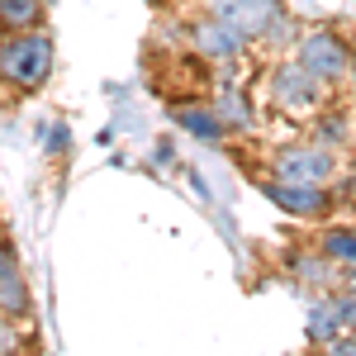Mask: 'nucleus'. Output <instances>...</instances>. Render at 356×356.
Here are the masks:
<instances>
[{"mask_svg": "<svg viewBox=\"0 0 356 356\" xmlns=\"http://www.w3.org/2000/svg\"><path fill=\"white\" fill-rule=\"evenodd\" d=\"M53 72V43L43 33H29L0 48V76H10L15 86H43Z\"/></svg>", "mask_w": 356, "mask_h": 356, "instance_id": "f257e3e1", "label": "nucleus"}, {"mask_svg": "<svg viewBox=\"0 0 356 356\" xmlns=\"http://www.w3.org/2000/svg\"><path fill=\"white\" fill-rule=\"evenodd\" d=\"M214 5V19H223L228 29H238L243 38L252 33H266L280 19V0H209Z\"/></svg>", "mask_w": 356, "mask_h": 356, "instance_id": "f03ea898", "label": "nucleus"}, {"mask_svg": "<svg viewBox=\"0 0 356 356\" xmlns=\"http://www.w3.org/2000/svg\"><path fill=\"white\" fill-rule=\"evenodd\" d=\"M337 171V157L328 147H290L280 152V181H300V186H323Z\"/></svg>", "mask_w": 356, "mask_h": 356, "instance_id": "7ed1b4c3", "label": "nucleus"}, {"mask_svg": "<svg viewBox=\"0 0 356 356\" xmlns=\"http://www.w3.org/2000/svg\"><path fill=\"white\" fill-rule=\"evenodd\" d=\"M304 67H309L318 81H337V76L347 72V48H342L332 33H314V38L304 43Z\"/></svg>", "mask_w": 356, "mask_h": 356, "instance_id": "20e7f679", "label": "nucleus"}, {"mask_svg": "<svg viewBox=\"0 0 356 356\" xmlns=\"http://www.w3.org/2000/svg\"><path fill=\"white\" fill-rule=\"evenodd\" d=\"M275 100L290 105V110H304L318 100V76L309 67H280L275 72Z\"/></svg>", "mask_w": 356, "mask_h": 356, "instance_id": "39448f33", "label": "nucleus"}, {"mask_svg": "<svg viewBox=\"0 0 356 356\" xmlns=\"http://www.w3.org/2000/svg\"><path fill=\"white\" fill-rule=\"evenodd\" d=\"M195 48H200L204 57H214V62H233L238 48H243V33L228 29L223 19H204V24L195 29Z\"/></svg>", "mask_w": 356, "mask_h": 356, "instance_id": "423d86ee", "label": "nucleus"}, {"mask_svg": "<svg viewBox=\"0 0 356 356\" xmlns=\"http://www.w3.org/2000/svg\"><path fill=\"white\" fill-rule=\"evenodd\" d=\"M266 200H275V204H280V209H290V214H318V209H323V195H318V186H300V181L266 186Z\"/></svg>", "mask_w": 356, "mask_h": 356, "instance_id": "0eeeda50", "label": "nucleus"}, {"mask_svg": "<svg viewBox=\"0 0 356 356\" xmlns=\"http://www.w3.org/2000/svg\"><path fill=\"white\" fill-rule=\"evenodd\" d=\"M342 328V304H314L309 309V337L314 342H332Z\"/></svg>", "mask_w": 356, "mask_h": 356, "instance_id": "6e6552de", "label": "nucleus"}, {"mask_svg": "<svg viewBox=\"0 0 356 356\" xmlns=\"http://www.w3.org/2000/svg\"><path fill=\"white\" fill-rule=\"evenodd\" d=\"M176 124H186L195 138H219L223 134V119L214 110H176Z\"/></svg>", "mask_w": 356, "mask_h": 356, "instance_id": "1a4fd4ad", "label": "nucleus"}, {"mask_svg": "<svg viewBox=\"0 0 356 356\" xmlns=\"http://www.w3.org/2000/svg\"><path fill=\"white\" fill-rule=\"evenodd\" d=\"M0 304H5L10 314H24V309H29V290L19 285V271L0 275Z\"/></svg>", "mask_w": 356, "mask_h": 356, "instance_id": "9d476101", "label": "nucleus"}, {"mask_svg": "<svg viewBox=\"0 0 356 356\" xmlns=\"http://www.w3.org/2000/svg\"><path fill=\"white\" fill-rule=\"evenodd\" d=\"M0 19L15 29H24L38 19V0H0Z\"/></svg>", "mask_w": 356, "mask_h": 356, "instance_id": "9b49d317", "label": "nucleus"}, {"mask_svg": "<svg viewBox=\"0 0 356 356\" xmlns=\"http://www.w3.org/2000/svg\"><path fill=\"white\" fill-rule=\"evenodd\" d=\"M323 252L328 257H342V261H356V233H328Z\"/></svg>", "mask_w": 356, "mask_h": 356, "instance_id": "f8f14e48", "label": "nucleus"}, {"mask_svg": "<svg viewBox=\"0 0 356 356\" xmlns=\"http://www.w3.org/2000/svg\"><path fill=\"white\" fill-rule=\"evenodd\" d=\"M223 119V114H228V119H233V124H247V105L243 100H238V95H228V100H223V110H214Z\"/></svg>", "mask_w": 356, "mask_h": 356, "instance_id": "ddd939ff", "label": "nucleus"}, {"mask_svg": "<svg viewBox=\"0 0 356 356\" xmlns=\"http://www.w3.org/2000/svg\"><path fill=\"white\" fill-rule=\"evenodd\" d=\"M342 323H347V328H356V290L342 300Z\"/></svg>", "mask_w": 356, "mask_h": 356, "instance_id": "4468645a", "label": "nucleus"}, {"mask_svg": "<svg viewBox=\"0 0 356 356\" xmlns=\"http://www.w3.org/2000/svg\"><path fill=\"white\" fill-rule=\"evenodd\" d=\"M300 271H304V280H323V275H332V271H323L318 261H300Z\"/></svg>", "mask_w": 356, "mask_h": 356, "instance_id": "2eb2a0df", "label": "nucleus"}, {"mask_svg": "<svg viewBox=\"0 0 356 356\" xmlns=\"http://www.w3.org/2000/svg\"><path fill=\"white\" fill-rule=\"evenodd\" d=\"M15 271V257H10V247H0V275Z\"/></svg>", "mask_w": 356, "mask_h": 356, "instance_id": "dca6fc26", "label": "nucleus"}]
</instances>
